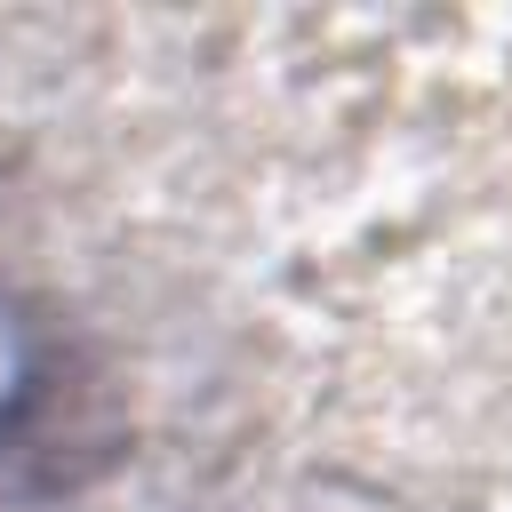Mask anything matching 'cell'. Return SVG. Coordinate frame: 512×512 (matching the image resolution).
<instances>
[{"instance_id": "6da1fadb", "label": "cell", "mask_w": 512, "mask_h": 512, "mask_svg": "<svg viewBox=\"0 0 512 512\" xmlns=\"http://www.w3.org/2000/svg\"><path fill=\"white\" fill-rule=\"evenodd\" d=\"M8 376H16V360H8V328H0V400H8Z\"/></svg>"}]
</instances>
